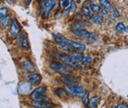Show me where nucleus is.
<instances>
[{
    "mask_svg": "<svg viewBox=\"0 0 128 108\" xmlns=\"http://www.w3.org/2000/svg\"><path fill=\"white\" fill-rule=\"evenodd\" d=\"M73 34L77 38H80L82 39H85L88 42H94L96 41L98 36L96 33H90L87 31L86 29L84 28H80L77 30H74L72 31Z\"/></svg>",
    "mask_w": 128,
    "mask_h": 108,
    "instance_id": "nucleus-1",
    "label": "nucleus"
},
{
    "mask_svg": "<svg viewBox=\"0 0 128 108\" xmlns=\"http://www.w3.org/2000/svg\"><path fill=\"white\" fill-rule=\"evenodd\" d=\"M56 4V0H47L44 3V5L42 8V16L44 19H47L54 7Z\"/></svg>",
    "mask_w": 128,
    "mask_h": 108,
    "instance_id": "nucleus-2",
    "label": "nucleus"
},
{
    "mask_svg": "<svg viewBox=\"0 0 128 108\" xmlns=\"http://www.w3.org/2000/svg\"><path fill=\"white\" fill-rule=\"evenodd\" d=\"M57 55L59 56V58L61 59V61L62 62H64L65 65L70 66L71 67H79V64L77 61H75V59H73L70 56H68L67 54L64 53H58Z\"/></svg>",
    "mask_w": 128,
    "mask_h": 108,
    "instance_id": "nucleus-3",
    "label": "nucleus"
},
{
    "mask_svg": "<svg viewBox=\"0 0 128 108\" xmlns=\"http://www.w3.org/2000/svg\"><path fill=\"white\" fill-rule=\"evenodd\" d=\"M65 90L74 96H83L85 95V89L82 86L78 85H67L65 87Z\"/></svg>",
    "mask_w": 128,
    "mask_h": 108,
    "instance_id": "nucleus-4",
    "label": "nucleus"
},
{
    "mask_svg": "<svg viewBox=\"0 0 128 108\" xmlns=\"http://www.w3.org/2000/svg\"><path fill=\"white\" fill-rule=\"evenodd\" d=\"M50 67L60 74L66 75V74H70L72 72V70L70 68H68L67 66L57 62H53L50 65Z\"/></svg>",
    "mask_w": 128,
    "mask_h": 108,
    "instance_id": "nucleus-5",
    "label": "nucleus"
},
{
    "mask_svg": "<svg viewBox=\"0 0 128 108\" xmlns=\"http://www.w3.org/2000/svg\"><path fill=\"white\" fill-rule=\"evenodd\" d=\"M60 80L63 83L67 84V85H73L74 84H76L79 82V78L77 76L70 74H66L64 76H61Z\"/></svg>",
    "mask_w": 128,
    "mask_h": 108,
    "instance_id": "nucleus-6",
    "label": "nucleus"
},
{
    "mask_svg": "<svg viewBox=\"0 0 128 108\" xmlns=\"http://www.w3.org/2000/svg\"><path fill=\"white\" fill-rule=\"evenodd\" d=\"M61 38L63 41H64L66 43H67L70 46H71L72 47L78 50L79 51H83L86 49V45L85 44H80L79 42H76L75 41H73V40H70V39H68L67 38H65L62 34H61Z\"/></svg>",
    "mask_w": 128,
    "mask_h": 108,
    "instance_id": "nucleus-7",
    "label": "nucleus"
},
{
    "mask_svg": "<svg viewBox=\"0 0 128 108\" xmlns=\"http://www.w3.org/2000/svg\"><path fill=\"white\" fill-rule=\"evenodd\" d=\"M21 31V26L18 20L14 18L11 22V24L10 27V33L12 36H17Z\"/></svg>",
    "mask_w": 128,
    "mask_h": 108,
    "instance_id": "nucleus-8",
    "label": "nucleus"
},
{
    "mask_svg": "<svg viewBox=\"0 0 128 108\" xmlns=\"http://www.w3.org/2000/svg\"><path fill=\"white\" fill-rule=\"evenodd\" d=\"M54 39L55 41L56 42V44L63 50H64L67 52H71L72 50V47L70 46L67 43H66L64 41H63L61 38V33H57L54 36Z\"/></svg>",
    "mask_w": 128,
    "mask_h": 108,
    "instance_id": "nucleus-9",
    "label": "nucleus"
},
{
    "mask_svg": "<svg viewBox=\"0 0 128 108\" xmlns=\"http://www.w3.org/2000/svg\"><path fill=\"white\" fill-rule=\"evenodd\" d=\"M17 43L19 46H21L24 50L30 49V44L28 37L24 35V33H21L17 39Z\"/></svg>",
    "mask_w": 128,
    "mask_h": 108,
    "instance_id": "nucleus-10",
    "label": "nucleus"
},
{
    "mask_svg": "<svg viewBox=\"0 0 128 108\" xmlns=\"http://www.w3.org/2000/svg\"><path fill=\"white\" fill-rule=\"evenodd\" d=\"M32 106L35 108H54L55 104L45 101H34L32 103Z\"/></svg>",
    "mask_w": 128,
    "mask_h": 108,
    "instance_id": "nucleus-11",
    "label": "nucleus"
},
{
    "mask_svg": "<svg viewBox=\"0 0 128 108\" xmlns=\"http://www.w3.org/2000/svg\"><path fill=\"white\" fill-rule=\"evenodd\" d=\"M42 81V76L39 73H33L29 76L28 82L31 85H39Z\"/></svg>",
    "mask_w": 128,
    "mask_h": 108,
    "instance_id": "nucleus-12",
    "label": "nucleus"
},
{
    "mask_svg": "<svg viewBox=\"0 0 128 108\" xmlns=\"http://www.w3.org/2000/svg\"><path fill=\"white\" fill-rule=\"evenodd\" d=\"M31 96L34 101H46L49 99V98L45 94H39L35 92H33Z\"/></svg>",
    "mask_w": 128,
    "mask_h": 108,
    "instance_id": "nucleus-13",
    "label": "nucleus"
},
{
    "mask_svg": "<svg viewBox=\"0 0 128 108\" xmlns=\"http://www.w3.org/2000/svg\"><path fill=\"white\" fill-rule=\"evenodd\" d=\"M90 19L91 21L96 24H101L102 23L104 22V18L102 16H100V15H98V14H93V15H91L90 16Z\"/></svg>",
    "mask_w": 128,
    "mask_h": 108,
    "instance_id": "nucleus-14",
    "label": "nucleus"
},
{
    "mask_svg": "<svg viewBox=\"0 0 128 108\" xmlns=\"http://www.w3.org/2000/svg\"><path fill=\"white\" fill-rule=\"evenodd\" d=\"M76 8H77V6H76V4L75 3L74 1H72L70 2V7L67 8V10L65 11V15L67 16H69L70 15L73 14L75 11H76Z\"/></svg>",
    "mask_w": 128,
    "mask_h": 108,
    "instance_id": "nucleus-15",
    "label": "nucleus"
},
{
    "mask_svg": "<svg viewBox=\"0 0 128 108\" xmlns=\"http://www.w3.org/2000/svg\"><path fill=\"white\" fill-rule=\"evenodd\" d=\"M98 3L102 6V8L106 9L107 11L112 10L113 6L108 0H98Z\"/></svg>",
    "mask_w": 128,
    "mask_h": 108,
    "instance_id": "nucleus-16",
    "label": "nucleus"
},
{
    "mask_svg": "<svg viewBox=\"0 0 128 108\" xmlns=\"http://www.w3.org/2000/svg\"><path fill=\"white\" fill-rule=\"evenodd\" d=\"M116 30L117 31V32L118 33H123L126 31L127 32V27H125L124 24L123 22H118L116 25Z\"/></svg>",
    "mask_w": 128,
    "mask_h": 108,
    "instance_id": "nucleus-17",
    "label": "nucleus"
},
{
    "mask_svg": "<svg viewBox=\"0 0 128 108\" xmlns=\"http://www.w3.org/2000/svg\"><path fill=\"white\" fill-rule=\"evenodd\" d=\"M11 22V16H5L2 18L1 19V25L3 28H6L9 25Z\"/></svg>",
    "mask_w": 128,
    "mask_h": 108,
    "instance_id": "nucleus-18",
    "label": "nucleus"
},
{
    "mask_svg": "<svg viewBox=\"0 0 128 108\" xmlns=\"http://www.w3.org/2000/svg\"><path fill=\"white\" fill-rule=\"evenodd\" d=\"M22 66L24 69H26L29 71H32L34 72L35 71V68L33 67V65L28 61H24L22 62Z\"/></svg>",
    "mask_w": 128,
    "mask_h": 108,
    "instance_id": "nucleus-19",
    "label": "nucleus"
},
{
    "mask_svg": "<svg viewBox=\"0 0 128 108\" xmlns=\"http://www.w3.org/2000/svg\"><path fill=\"white\" fill-rule=\"evenodd\" d=\"M70 56L75 60H78V61H82L84 59V56L82 55V53H76V52H72L70 53Z\"/></svg>",
    "mask_w": 128,
    "mask_h": 108,
    "instance_id": "nucleus-20",
    "label": "nucleus"
},
{
    "mask_svg": "<svg viewBox=\"0 0 128 108\" xmlns=\"http://www.w3.org/2000/svg\"><path fill=\"white\" fill-rule=\"evenodd\" d=\"M89 95H90V93L87 92L86 93H85V95L83 96V100H82V102H83V104L85 106L86 108H87L89 107V104H90V99H89Z\"/></svg>",
    "mask_w": 128,
    "mask_h": 108,
    "instance_id": "nucleus-21",
    "label": "nucleus"
},
{
    "mask_svg": "<svg viewBox=\"0 0 128 108\" xmlns=\"http://www.w3.org/2000/svg\"><path fill=\"white\" fill-rule=\"evenodd\" d=\"M55 93L60 98L65 97L67 96V91L64 89H62V88H58V89H56V91H55Z\"/></svg>",
    "mask_w": 128,
    "mask_h": 108,
    "instance_id": "nucleus-22",
    "label": "nucleus"
},
{
    "mask_svg": "<svg viewBox=\"0 0 128 108\" xmlns=\"http://www.w3.org/2000/svg\"><path fill=\"white\" fill-rule=\"evenodd\" d=\"M82 13L86 16V17H90V16H91V12H90V9L87 7V6H85V5H83L82 7Z\"/></svg>",
    "mask_w": 128,
    "mask_h": 108,
    "instance_id": "nucleus-23",
    "label": "nucleus"
},
{
    "mask_svg": "<svg viewBox=\"0 0 128 108\" xmlns=\"http://www.w3.org/2000/svg\"><path fill=\"white\" fill-rule=\"evenodd\" d=\"M98 101H99L98 98L96 97V96H95V97H93V98L90 99V105H91V107H92L93 108H96V107H97V104H98Z\"/></svg>",
    "mask_w": 128,
    "mask_h": 108,
    "instance_id": "nucleus-24",
    "label": "nucleus"
},
{
    "mask_svg": "<svg viewBox=\"0 0 128 108\" xmlns=\"http://www.w3.org/2000/svg\"><path fill=\"white\" fill-rule=\"evenodd\" d=\"M33 92L37 93H39V94H44V95L46 93V87H44V86L39 87L36 89H35Z\"/></svg>",
    "mask_w": 128,
    "mask_h": 108,
    "instance_id": "nucleus-25",
    "label": "nucleus"
},
{
    "mask_svg": "<svg viewBox=\"0 0 128 108\" xmlns=\"http://www.w3.org/2000/svg\"><path fill=\"white\" fill-rule=\"evenodd\" d=\"M90 9H91L94 13H99L101 7H99L98 5H96V4H90Z\"/></svg>",
    "mask_w": 128,
    "mask_h": 108,
    "instance_id": "nucleus-26",
    "label": "nucleus"
},
{
    "mask_svg": "<svg viewBox=\"0 0 128 108\" xmlns=\"http://www.w3.org/2000/svg\"><path fill=\"white\" fill-rule=\"evenodd\" d=\"M8 14V8L5 7H3L2 8H0V17L2 18Z\"/></svg>",
    "mask_w": 128,
    "mask_h": 108,
    "instance_id": "nucleus-27",
    "label": "nucleus"
},
{
    "mask_svg": "<svg viewBox=\"0 0 128 108\" xmlns=\"http://www.w3.org/2000/svg\"><path fill=\"white\" fill-rule=\"evenodd\" d=\"M70 5V0H64L61 3V7L63 8H68Z\"/></svg>",
    "mask_w": 128,
    "mask_h": 108,
    "instance_id": "nucleus-28",
    "label": "nucleus"
},
{
    "mask_svg": "<svg viewBox=\"0 0 128 108\" xmlns=\"http://www.w3.org/2000/svg\"><path fill=\"white\" fill-rule=\"evenodd\" d=\"M70 28H71V29H72L73 31H74V30H77V29L82 28V24H79V23H73V24H71Z\"/></svg>",
    "mask_w": 128,
    "mask_h": 108,
    "instance_id": "nucleus-29",
    "label": "nucleus"
},
{
    "mask_svg": "<svg viewBox=\"0 0 128 108\" xmlns=\"http://www.w3.org/2000/svg\"><path fill=\"white\" fill-rule=\"evenodd\" d=\"M112 10H113V14L116 16V18H118L120 16V13L116 7H113Z\"/></svg>",
    "mask_w": 128,
    "mask_h": 108,
    "instance_id": "nucleus-30",
    "label": "nucleus"
},
{
    "mask_svg": "<svg viewBox=\"0 0 128 108\" xmlns=\"http://www.w3.org/2000/svg\"><path fill=\"white\" fill-rule=\"evenodd\" d=\"M92 60H93V58L91 56H87V57H84L83 59V62L85 63H87V64H90L92 62Z\"/></svg>",
    "mask_w": 128,
    "mask_h": 108,
    "instance_id": "nucleus-31",
    "label": "nucleus"
},
{
    "mask_svg": "<svg viewBox=\"0 0 128 108\" xmlns=\"http://www.w3.org/2000/svg\"><path fill=\"white\" fill-rule=\"evenodd\" d=\"M99 13H101L102 15H107L108 13V11H107L106 9H105L103 8H101L100 11H99Z\"/></svg>",
    "mask_w": 128,
    "mask_h": 108,
    "instance_id": "nucleus-32",
    "label": "nucleus"
},
{
    "mask_svg": "<svg viewBox=\"0 0 128 108\" xmlns=\"http://www.w3.org/2000/svg\"><path fill=\"white\" fill-rule=\"evenodd\" d=\"M75 19H77V20H79V21L82 20V19H83L82 15L81 13H77L75 14Z\"/></svg>",
    "mask_w": 128,
    "mask_h": 108,
    "instance_id": "nucleus-33",
    "label": "nucleus"
},
{
    "mask_svg": "<svg viewBox=\"0 0 128 108\" xmlns=\"http://www.w3.org/2000/svg\"><path fill=\"white\" fill-rule=\"evenodd\" d=\"M115 108H128V107H127V105L125 104H119Z\"/></svg>",
    "mask_w": 128,
    "mask_h": 108,
    "instance_id": "nucleus-34",
    "label": "nucleus"
},
{
    "mask_svg": "<svg viewBox=\"0 0 128 108\" xmlns=\"http://www.w3.org/2000/svg\"><path fill=\"white\" fill-rule=\"evenodd\" d=\"M82 24H83L84 26H87V27H90V26H91V23H90L89 21H87V20L84 21V22H82Z\"/></svg>",
    "mask_w": 128,
    "mask_h": 108,
    "instance_id": "nucleus-35",
    "label": "nucleus"
},
{
    "mask_svg": "<svg viewBox=\"0 0 128 108\" xmlns=\"http://www.w3.org/2000/svg\"><path fill=\"white\" fill-rule=\"evenodd\" d=\"M109 19H110L112 21H115L116 19V16L113 14V13H111V14H109Z\"/></svg>",
    "mask_w": 128,
    "mask_h": 108,
    "instance_id": "nucleus-36",
    "label": "nucleus"
},
{
    "mask_svg": "<svg viewBox=\"0 0 128 108\" xmlns=\"http://www.w3.org/2000/svg\"><path fill=\"white\" fill-rule=\"evenodd\" d=\"M24 2L27 5H28L31 2V0H24Z\"/></svg>",
    "mask_w": 128,
    "mask_h": 108,
    "instance_id": "nucleus-37",
    "label": "nucleus"
},
{
    "mask_svg": "<svg viewBox=\"0 0 128 108\" xmlns=\"http://www.w3.org/2000/svg\"><path fill=\"white\" fill-rule=\"evenodd\" d=\"M5 1H6L7 2H8L9 4H12V3L13 2V0H5Z\"/></svg>",
    "mask_w": 128,
    "mask_h": 108,
    "instance_id": "nucleus-38",
    "label": "nucleus"
},
{
    "mask_svg": "<svg viewBox=\"0 0 128 108\" xmlns=\"http://www.w3.org/2000/svg\"><path fill=\"white\" fill-rule=\"evenodd\" d=\"M46 1H47V0H41V1H40V4H41V5H42V4H44Z\"/></svg>",
    "mask_w": 128,
    "mask_h": 108,
    "instance_id": "nucleus-39",
    "label": "nucleus"
},
{
    "mask_svg": "<svg viewBox=\"0 0 128 108\" xmlns=\"http://www.w3.org/2000/svg\"><path fill=\"white\" fill-rule=\"evenodd\" d=\"M2 2V0H0V2Z\"/></svg>",
    "mask_w": 128,
    "mask_h": 108,
    "instance_id": "nucleus-40",
    "label": "nucleus"
},
{
    "mask_svg": "<svg viewBox=\"0 0 128 108\" xmlns=\"http://www.w3.org/2000/svg\"><path fill=\"white\" fill-rule=\"evenodd\" d=\"M62 1H64V0H62Z\"/></svg>",
    "mask_w": 128,
    "mask_h": 108,
    "instance_id": "nucleus-41",
    "label": "nucleus"
}]
</instances>
